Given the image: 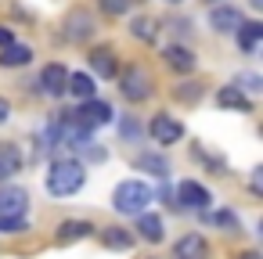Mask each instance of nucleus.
<instances>
[{"label":"nucleus","instance_id":"10","mask_svg":"<svg viewBox=\"0 0 263 259\" xmlns=\"http://www.w3.org/2000/svg\"><path fill=\"white\" fill-rule=\"evenodd\" d=\"M87 65H90V72L101 76V79H116V72H119V58H116L112 47H94V51L87 54Z\"/></svg>","mask_w":263,"mask_h":259},{"label":"nucleus","instance_id":"23","mask_svg":"<svg viewBox=\"0 0 263 259\" xmlns=\"http://www.w3.org/2000/svg\"><path fill=\"white\" fill-rule=\"evenodd\" d=\"M130 33H134V40H141V44H152L155 36H159V22L148 15H141V18H134V26H130Z\"/></svg>","mask_w":263,"mask_h":259},{"label":"nucleus","instance_id":"24","mask_svg":"<svg viewBox=\"0 0 263 259\" xmlns=\"http://www.w3.org/2000/svg\"><path fill=\"white\" fill-rule=\"evenodd\" d=\"M202 94H205V87H202V83H195V79H191V83H177V87H173V97H177V101H184V105H195Z\"/></svg>","mask_w":263,"mask_h":259},{"label":"nucleus","instance_id":"27","mask_svg":"<svg viewBox=\"0 0 263 259\" xmlns=\"http://www.w3.org/2000/svg\"><path fill=\"white\" fill-rule=\"evenodd\" d=\"M216 227H227V230H238V216L231 212V209H223V212H216V216H209Z\"/></svg>","mask_w":263,"mask_h":259},{"label":"nucleus","instance_id":"34","mask_svg":"<svg viewBox=\"0 0 263 259\" xmlns=\"http://www.w3.org/2000/svg\"><path fill=\"white\" fill-rule=\"evenodd\" d=\"M166 4H180V0H166Z\"/></svg>","mask_w":263,"mask_h":259},{"label":"nucleus","instance_id":"13","mask_svg":"<svg viewBox=\"0 0 263 259\" xmlns=\"http://www.w3.org/2000/svg\"><path fill=\"white\" fill-rule=\"evenodd\" d=\"M241 22H245V15H241L238 8H227V4H216L213 15H209V26H213L216 33H234Z\"/></svg>","mask_w":263,"mask_h":259},{"label":"nucleus","instance_id":"11","mask_svg":"<svg viewBox=\"0 0 263 259\" xmlns=\"http://www.w3.org/2000/svg\"><path fill=\"white\" fill-rule=\"evenodd\" d=\"M173 259H209V241L202 234H184L173 245Z\"/></svg>","mask_w":263,"mask_h":259},{"label":"nucleus","instance_id":"15","mask_svg":"<svg viewBox=\"0 0 263 259\" xmlns=\"http://www.w3.org/2000/svg\"><path fill=\"white\" fill-rule=\"evenodd\" d=\"M162 62H166L173 72H195V65H198V58H195L187 47H180V44H170V47L162 51Z\"/></svg>","mask_w":263,"mask_h":259},{"label":"nucleus","instance_id":"17","mask_svg":"<svg viewBox=\"0 0 263 259\" xmlns=\"http://www.w3.org/2000/svg\"><path fill=\"white\" fill-rule=\"evenodd\" d=\"M137 234L148 241V245H159L162 241V220L155 216V212H137Z\"/></svg>","mask_w":263,"mask_h":259},{"label":"nucleus","instance_id":"3","mask_svg":"<svg viewBox=\"0 0 263 259\" xmlns=\"http://www.w3.org/2000/svg\"><path fill=\"white\" fill-rule=\"evenodd\" d=\"M116 76H119V94H123L130 105H141V101L152 97V72H148L144 65H130V69H123V72H116Z\"/></svg>","mask_w":263,"mask_h":259},{"label":"nucleus","instance_id":"19","mask_svg":"<svg viewBox=\"0 0 263 259\" xmlns=\"http://www.w3.org/2000/svg\"><path fill=\"white\" fill-rule=\"evenodd\" d=\"M29 58H33V47H26V44H8V47H0V69H22Z\"/></svg>","mask_w":263,"mask_h":259},{"label":"nucleus","instance_id":"9","mask_svg":"<svg viewBox=\"0 0 263 259\" xmlns=\"http://www.w3.org/2000/svg\"><path fill=\"white\" fill-rule=\"evenodd\" d=\"M173 198H177L184 209H205V205L213 202L209 187H202L198 180H180V184H177V191H173Z\"/></svg>","mask_w":263,"mask_h":259},{"label":"nucleus","instance_id":"20","mask_svg":"<svg viewBox=\"0 0 263 259\" xmlns=\"http://www.w3.org/2000/svg\"><path fill=\"white\" fill-rule=\"evenodd\" d=\"M234 36H238V47H241L245 54H252L256 44L263 40V26H259V22H241V26L234 29Z\"/></svg>","mask_w":263,"mask_h":259},{"label":"nucleus","instance_id":"31","mask_svg":"<svg viewBox=\"0 0 263 259\" xmlns=\"http://www.w3.org/2000/svg\"><path fill=\"white\" fill-rule=\"evenodd\" d=\"M234 259H263V255H259V252H252V248H249V252H241V255H234Z\"/></svg>","mask_w":263,"mask_h":259},{"label":"nucleus","instance_id":"35","mask_svg":"<svg viewBox=\"0 0 263 259\" xmlns=\"http://www.w3.org/2000/svg\"><path fill=\"white\" fill-rule=\"evenodd\" d=\"M130 4H141V0H130Z\"/></svg>","mask_w":263,"mask_h":259},{"label":"nucleus","instance_id":"33","mask_svg":"<svg viewBox=\"0 0 263 259\" xmlns=\"http://www.w3.org/2000/svg\"><path fill=\"white\" fill-rule=\"evenodd\" d=\"M205 4H220V0H205Z\"/></svg>","mask_w":263,"mask_h":259},{"label":"nucleus","instance_id":"1","mask_svg":"<svg viewBox=\"0 0 263 259\" xmlns=\"http://www.w3.org/2000/svg\"><path fill=\"white\" fill-rule=\"evenodd\" d=\"M83 180H87V169L80 158H58L47 173V191L54 198H72L83 187Z\"/></svg>","mask_w":263,"mask_h":259},{"label":"nucleus","instance_id":"16","mask_svg":"<svg viewBox=\"0 0 263 259\" xmlns=\"http://www.w3.org/2000/svg\"><path fill=\"white\" fill-rule=\"evenodd\" d=\"M216 105H220V108L252 112V101H249V97L241 94V87H234V83H231V87H220V90H216Z\"/></svg>","mask_w":263,"mask_h":259},{"label":"nucleus","instance_id":"2","mask_svg":"<svg viewBox=\"0 0 263 259\" xmlns=\"http://www.w3.org/2000/svg\"><path fill=\"white\" fill-rule=\"evenodd\" d=\"M152 198H155L152 184H144V180H123V184L112 191V209H116L119 216H137V212L148 209Z\"/></svg>","mask_w":263,"mask_h":259},{"label":"nucleus","instance_id":"30","mask_svg":"<svg viewBox=\"0 0 263 259\" xmlns=\"http://www.w3.org/2000/svg\"><path fill=\"white\" fill-rule=\"evenodd\" d=\"M8 119H11V101H8V97H0V126H4Z\"/></svg>","mask_w":263,"mask_h":259},{"label":"nucleus","instance_id":"6","mask_svg":"<svg viewBox=\"0 0 263 259\" xmlns=\"http://www.w3.org/2000/svg\"><path fill=\"white\" fill-rule=\"evenodd\" d=\"M36 87H40V94H47V97H62V94H65V87H69V69H65L62 62L44 65V72H40Z\"/></svg>","mask_w":263,"mask_h":259},{"label":"nucleus","instance_id":"14","mask_svg":"<svg viewBox=\"0 0 263 259\" xmlns=\"http://www.w3.org/2000/svg\"><path fill=\"white\" fill-rule=\"evenodd\" d=\"M18 169H22V148L15 141H4L0 144V184L11 180Z\"/></svg>","mask_w":263,"mask_h":259},{"label":"nucleus","instance_id":"22","mask_svg":"<svg viewBox=\"0 0 263 259\" xmlns=\"http://www.w3.org/2000/svg\"><path fill=\"white\" fill-rule=\"evenodd\" d=\"M65 90H72L80 101H87V97H94L98 87H94V76L90 72H69V87Z\"/></svg>","mask_w":263,"mask_h":259},{"label":"nucleus","instance_id":"29","mask_svg":"<svg viewBox=\"0 0 263 259\" xmlns=\"http://www.w3.org/2000/svg\"><path fill=\"white\" fill-rule=\"evenodd\" d=\"M8 44H15V33H11V26L0 22V47H8Z\"/></svg>","mask_w":263,"mask_h":259},{"label":"nucleus","instance_id":"25","mask_svg":"<svg viewBox=\"0 0 263 259\" xmlns=\"http://www.w3.org/2000/svg\"><path fill=\"white\" fill-rule=\"evenodd\" d=\"M98 8H101V15L119 18V15H126V11H130V0H98Z\"/></svg>","mask_w":263,"mask_h":259},{"label":"nucleus","instance_id":"8","mask_svg":"<svg viewBox=\"0 0 263 259\" xmlns=\"http://www.w3.org/2000/svg\"><path fill=\"white\" fill-rule=\"evenodd\" d=\"M62 29H65V40L69 44H87L90 33H94V18H90V11L76 8V11H69V18H65Z\"/></svg>","mask_w":263,"mask_h":259},{"label":"nucleus","instance_id":"12","mask_svg":"<svg viewBox=\"0 0 263 259\" xmlns=\"http://www.w3.org/2000/svg\"><path fill=\"white\" fill-rule=\"evenodd\" d=\"M90 234H94L90 220H65V223H58L54 241H58V245H76V241H83V237H90Z\"/></svg>","mask_w":263,"mask_h":259},{"label":"nucleus","instance_id":"7","mask_svg":"<svg viewBox=\"0 0 263 259\" xmlns=\"http://www.w3.org/2000/svg\"><path fill=\"white\" fill-rule=\"evenodd\" d=\"M72 115H76V123H80V126L98 130V126H108V123H112V105H105V101H98V97H87V101H83V108H80V112H72Z\"/></svg>","mask_w":263,"mask_h":259},{"label":"nucleus","instance_id":"28","mask_svg":"<svg viewBox=\"0 0 263 259\" xmlns=\"http://www.w3.org/2000/svg\"><path fill=\"white\" fill-rule=\"evenodd\" d=\"M238 83H245V90H249V94H259V90H263V87H259V76H241Z\"/></svg>","mask_w":263,"mask_h":259},{"label":"nucleus","instance_id":"26","mask_svg":"<svg viewBox=\"0 0 263 259\" xmlns=\"http://www.w3.org/2000/svg\"><path fill=\"white\" fill-rule=\"evenodd\" d=\"M26 230V216H0V234H18Z\"/></svg>","mask_w":263,"mask_h":259},{"label":"nucleus","instance_id":"18","mask_svg":"<svg viewBox=\"0 0 263 259\" xmlns=\"http://www.w3.org/2000/svg\"><path fill=\"white\" fill-rule=\"evenodd\" d=\"M101 245L112 248V252H130L134 248V234L126 227H105L101 230Z\"/></svg>","mask_w":263,"mask_h":259},{"label":"nucleus","instance_id":"32","mask_svg":"<svg viewBox=\"0 0 263 259\" xmlns=\"http://www.w3.org/2000/svg\"><path fill=\"white\" fill-rule=\"evenodd\" d=\"M249 4H252V8H259V4H263V0H249Z\"/></svg>","mask_w":263,"mask_h":259},{"label":"nucleus","instance_id":"5","mask_svg":"<svg viewBox=\"0 0 263 259\" xmlns=\"http://www.w3.org/2000/svg\"><path fill=\"white\" fill-rule=\"evenodd\" d=\"M26 212H29V191L4 180V187H0V216H26Z\"/></svg>","mask_w":263,"mask_h":259},{"label":"nucleus","instance_id":"4","mask_svg":"<svg viewBox=\"0 0 263 259\" xmlns=\"http://www.w3.org/2000/svg\"><path fill=\"white\" fill-rule=\"evenodd\" d=\"M148 137H152L155 144L170 148V144L184 141V123H180L177 115H170V112H155L152 123H148Z\"/></svg>","mask_w":263,"mask_h":259},{"label":"nucleus","instance_id":"21","mask_svg":"<svg viewBox=\"0 0 263 259\" xmlns=\"http://www.w3.org/2000/svg\"><path fill=\"white\" fill-rule=\"evenodd\" d=\"M134 166L144 169V173H152V176H170V162H166L162 155H152V151H141V155L134 158Z\"/></svg>","mask_w":263,"mask_h":259}]
</instances>
